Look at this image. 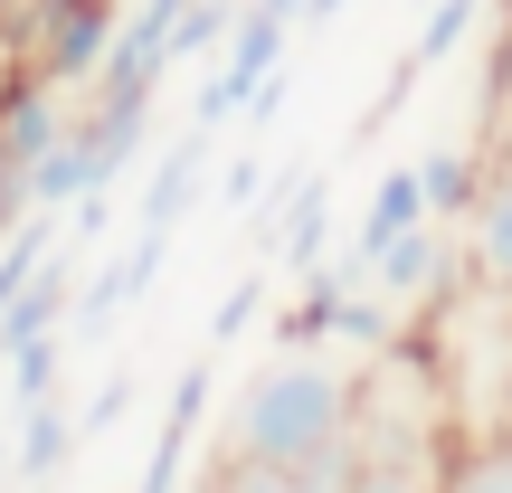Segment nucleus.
Wrapping results in <instances>:
<instances>
[{"label":"nucleus","mask_w":512,"mask_h":493,"mask_svg":"<svg viewBox=\"0 0 512 493\" xmlns=\"http://www.w3.org/2000/svg\"><path fill=\"white\" fill-rule=\"evenodd\" d=\"M200 493H294V475H285V465H247V456H228V446H219Z\"/></svg>","instance_id":"obj_22"},{"label":"nucleus","mask_w":512,"mask_h":493,"mask_svg":"<svg viewBox=\"0 0 512 493\" xmlns=\"http://www.w3.org/2000/svg\"><path fill=\"white\" fill-rule=\"evenodd\" d=\"M351 285H361V266H351V256H323V266L304 275V294L275 313V351H323L332 332H342V294Z\"/></svg>","instance_id":"obj_10"},{"label":"nucleus","mask_w":512,"mask_h":493,"mask_svg":"<svg viewBox=\"0 0 512 493\" xmlns=\"http://www.w3.org/2000/svg\"><path fill=\"white\" fill-rule=\"evenodd\" d=\"M256 228H266L275 266L313 275V266H323V238H332V181H323V171H294V181L275 190V209H266Z\"/></svg>","instance_id":"obj_8"},{"label":"nucleus","mask_w":512,"mask_h":493,"mask_svg":"<svg viewBox=\"0 0 512 493\" xmlns=\"http://www.w3.org/2000/svg\"><path fill=\"white\" fill-rule=\"evenodd\" d=\"M465 256H475L484 294H512V143L494 152V171H484V200L465 209Z\"/></svg>","instance_id":"obj_9"},{"label":"nucleus","mask_w":512,"mask_h":493,"mask_svg":"<svg viewBox=\"0 0 512 493\" xmlns=\"http://www.w3.org/2000/svg\"><path fill=\"white\" fill-rule=\"evenodd\" d=\"M209 143H219V133L209 124H181L162 143V162H152V181H143V200H133V228H181L190 209H200V190H209Z\"/></svg>","instance_id":"obj_7"},{"label":"nucleus","mask_w":512,"mask_h":493,"mask_svg":"<svg viewBox=\"0 0 512 493\" xmlns=\"http://www.w3.org/2000/svg\"><path fill=\"white\" fill-rule=\"evenodd\" d=\"M143 143H152V95H86V105L67 114V152H76L86 200L124 181V171L143 162Z\"/></svg>","instance_id":"obj_5"},{"label":"nucleus","mask_w":512,"mask_h":493,"mask_svg":"<svg viewBox=\"0 0 512 493\" xmlns=\"http://www.w3.org/2000/svg\"><path fill=\"white\" fill-rule=\"evenodd\" d=\"M437 493H512V437H456V456H446V484Z\"/></svg>","instance_id":"obj_16"},{"label":"nucleus","mask_w":512,"mask_h":493,"mask_svg":"<svg viewBox=\"0 0 512 493\" xmlns=\"http://www.w3.org/2000/svg\"><path fill=\"white\" fill-rule=\"evenodd\" d=\"M484 19H494V0H437V10H427L418 19V38H408V67H446V57H456V48H475V38H484Z\"/></svg>","instance_id":"obj_14"},{"label":"nucleus","mask_w":512,"mask_h":493,"mask_svg":"<svg viewBox=\"0 0 512 493\" xmlns=\"http://www.w3.org/2000/svg\"><path fill=\"white\" fill-rule=\"evenodd\" d=\"M10 418H19V437H10V475H19V484H57V475H67V456H76V408L48 389V399L10 408Z\"/></svg>","instance_id":"obj_11"},{"label":"nucleus","mask_w":512,"mask_h":493,"mask_svg":"<svg viewBox=\"0 0 512 493\" xmlns=\"http://www.w3.org/2000/svg\"><path fill=\"white\" fill-rule=\"evenodd\" d=\"M67 114H76L67 86H48L38 67H19V57H10V76H0V238L38 209V162L57 152Z\"/></svg>","instance_id":"obj_3"},{"label":"nucleus","mask_w":512,"mask_h":493,"mask_svg":"<svg viewBox=\"0 0 512 493\" xmlns=\"http://www.w3.org/2000/svg\"><path fill=\"white\" fill-rule=\"evenodd\" d=\"M494 437H512V389H503V408H494Z\"/></svg>","instance_id":"obj_26"},{"label":"nucleus","mask_w":512,"mask_h":493,"mask_svg":"<svg viewBox=\"0 0 512 493\" xmlns=\"http://www.w3.org/2000/svg\"><path fill=\"white\" fill-rule=\"evenodd\" d=\"M351 475H361V446H351V427L332 446H313L304 465H294V493H351Z\"/></svg>","instance_id":"obj_21"},{"label":"nucleus","mask_w":512,"mask_h":493,"mask_svg":"<svg viewBox=\"0 0 512 493\" xmlns=\"http://www.w3.org/2000/svg\"><path fill=\"white\" fill-rule=\"evenodd\" d=\"M285 38H294V19H275L266 0H238V29H228V48H219V67H209L200 105H190V124L219 133L228 114H247V95L266 86L275 67H285Z\"/></svg>","instance_id":"obj_4"},{"label":"nucleus","mask_w":512,"mask_h":493,"mask_svg":"<svg viewBox=\"0 0 512 493\" xmlns=\"http://www.w3.org/2000/svg\"><path fill=\"white\" fill-rule=\"evenodd\" d=\"M124 418H133V380H124V370H114V380L95 389L86 408H76V437H114V427H124Z\"/></svg>","instance_id":"obj_24"},{"label":"nucleus","mask_w":512,"mask_h":493,"mask_svg":"<svg viewBox=\"0 0 512 493\" xmlns=\"http://www.w3.org/2000/svg\"><path fill=\"white\" fill-rule=\"evenodd\" d=\"M57 361H67V332H38V342H19V351H10V408L48 399V389H57Z\"/></svg>","instance_id":"obj_19"},{"label":"nucleus","mask_w":512,"mask_h":493,"mask_svg":"<svg viewBox=\"0 0 512 493\" xmlns=\"http://www.w3.org/2000/svg\"><path fill=\"white\" fill-rule=\"evenodd\" d=\"M124 304H133V275H124V256H105V266L76 285V304H67V342H105V332L124 323Z\"/></svg>","instance_id":"obj_15"},{"label":"nucleus","mask_w":512,"mask_h":493,"mask_svg":"<svg viewBox=\"0 0 512 493\" xmlns=\"http://www.w3.org/2000/svg\"><path fill=\"white\" fill-rule=\"evenodd\" d=\"M256 313H266V275H238V285L219 294V313H209V351H228V342L256 323Z\"/></svg>","instance_id":"obj_23"},{"label":"nucleus","mask_w":512,"mask_h":493,"mask_svg":"<svg viewBox=\"0 0 512 493\" xmlns=\"http://www.w3.org/2000/svg\"><path fill=\"white\" fill-rule=\"evenodd\" d=\"M418 219H427V181H418V162H408V171H380V181H370V209H361V238H351L342 256H351V266H370V256L399 238V228H418Z\"/></svg>","instance_id":"obj_13"},{"label":"nucleus","mask_w":512,"mask_h":493,"mask_svg":"<svg viewBox=\"0 0 512 493\" xmlns=\"http://www.w3.org/2000/svg\"><path fill=\"white\" fill-rule=\"evenodd\" d=\"M484 171H494V152H484V143H437V152L418 162V181H427V219L465 228V209L484 200Z\"/></svg>","instance_id":"obj_12"},{"label":"nucleus","mask_w":512,"mask_h":493,"mask_svg":"<svg viewBox=\"0 0 512 493\" xmlns=\"http://www.w3.org/2000/svg\"><path fill=\"white\" fill-rule=\"evenodd\" d=\"M114 29H124V0H19L0 38H10L19 67H38L67 95H86L95 67H105V48H114Z\"/></svg>","instance_id":"obj_2"},{"label":"nucleus","mask_w":512,"mask_h":493,"mask_svg":"<svg viewBox=\"0 0 512 493\" xmlns=\"http://www.w3.org/2000/svg\"><path fill=\"white\" fill-rule=\"evenodd\" d=\"M228 29H238V0H190L181 29H171V67H190V57H219Z\"/></svg>","instance_id":"obj_18"},{"label":"nucleus","mask_w":512,"mask_h":493,"mask_svg":"<svg viewBox=\"0 0 512 493\" xmlns=\"http://www.w3.org/2000/svg\"><path fill=\"white\" fill-rule=\"evenodd\" d=\"M57 256V209H29V219L10 228V238H0V313H10V294L29 285L38 266H48Z\"/></svg>","instance_id":"obj_17"},{"label":"nucleus","mask_w":512,"mask_h":493,"mask_svg":"<svg viewBox=\"0 0 512 493\" xmlns=\"http://www.w3.org/2000/svg\"><path fill=\"white\" fill-rule=\"evenodd\" d=\"M351 370L332 361V351H275L266 370L238 389V408H228V456L247 465H304L313 446H332L351 427Z\"/></svg>","instance_id":"obj_1"},{"label":"nucleus","mask_w":512,"mask_h":493,"mask_svg":"<svg viewBox=\"0 0 512 493\" xmlns=\"http://www.w3.org/2000/svg\"><path fill=\"white\" fill-rule=\"evenodd\" d=\"M10 10H19V0H0V29H10Z\"/></svg>","instance_id":"obj_27"},{"label":"nucleus","mask_w":512,"mask_h":493,"mask_svg":"<svg viewBox=\"0 0 512 493\" xmlns=\"http://www.w3.org/2000/svg\"><path fill=\"white\" fill-rule=\"evenodd\" d=\"M171 10H190V0H171Z\"/></svg>","instance_id":"obj_28"},{"label":"nucleus","mask_w":512,"mask_h":493,"mask_svg":"<svg viewBox=\"0 0 512 493\" xmlns=\"http://www.w3.org/2000/svg\"><path fill=\"white\" fill-rule=\"evenodd\" d=\"M209 190H219L228 209H266V162H256V152H238L228 171H209Z\"/></svg>","instance_id":"obj_25"},{"label":"nucleus","mask_w":512,"mask_h":493,"mask_svg":"<svg viewBox=\"0 0 512 493\" xmlns=\"http://www.w3.org/2000/svg\"><path fill=\"white\" fill-rule=\"evenodd\" d=\"M209 399H219V361H181V380H171V408H162V437H152V456H143V484L133 493H181L190 475V437L209 427Z\"/></svg>","instance_id":"obj_6"},{"label":"nucleus","mask_w":512,"mask_h":493,"mask_svg":"<svg viewBox=\"0 0 512 493\" xmlns=\"http://www.w3.org/2000/svg\"><path fill=\"white\" fill-rule=\"evenodd\" d=\"M389 332H399V313H389L370 285H351V294H342V332H332V342H351V351H389Z\"/></svg>","instance_id":"obj_20"}]
</instances>
